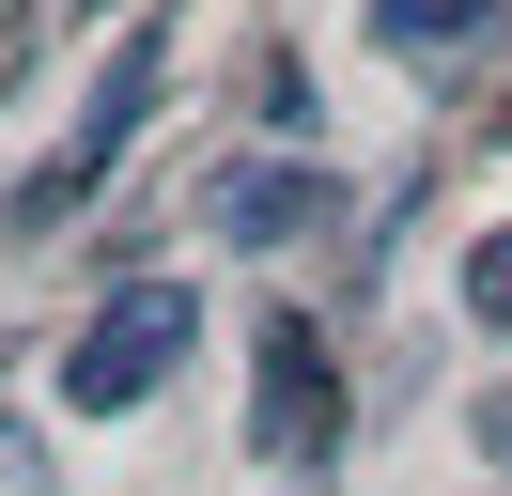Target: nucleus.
Returning <instances> with one entry per match:
<instances>
[{
  "label": "nucleus",
  "mask_w": 512,
  "mask_h": 496,
  "mask_svg": "<svg viewBox=\"0 0 512 496\" xmlns=\"http://www.w3.org/2000/svg\"><path fill=\"white\" fill-rule=\"evenodd\" d=\"M481 450H497V465H512V388H481Z\"/></svg>",
  "instance_id": "7"
},
{
  "label": "nucleus",
  "mask_w": 512,
  "mask_h": 496,
  "mask_svg": "<svg viewBox=\"0 0 512 496\" xmlns=\"http://www.w3.org/2000/svg\"><path fill=\"white\" fill-rule=\"evenodd\" d=\"M264 465H326L342 450V357L311 341V310H264V403H249Z\"/></svg>",
  "instance_id": "3"
},
{
  "label": "nucleus",
  "mask_w": 512,
  "mask_h": 496,
  "mask_svg": "<svg viewBox=\"0 0 512 496\" xmlns=\"http://www.w3.org/2000/svg\"><path fill=\"white\" fill-rule=\"evenodd\" d=\"M156 78H171V47H156V31H125V47H109V78H94V109H78V140L16 186V233H63V217L125 171V140H140V109H156Z\"/></svg>",
  "instance_id": "2"
},
{
  "label": "nucleus",
  "mask_w": 512,
  "mask_h": 496,
  "mask_svg": "<svg viewBox=\"0 0 512 496\" xmlns=\"http://www.w3.org/2000/svg\"><path fill=\"white\" fill-rule=\"evenodd\" d=\"M466 310H481V326H512V233L466 248Z\"/></svg>",
  "instance_id": "6"
},
{
  "label": "nucleus",
  "mask_w": 512,
  "mask_h": 496,
  "mask_svg": "<svg viewBox=\"0 0 512 496\" xmlns=\"http://www.w3.org/2000/svg\"><path fill=\"white\" fill-rule=\"evenodd\" d=\"M187 341H202V295H187V279H125V295L63 341V403H78V419H125Z\"/></svg>",
  "instance_id": "1"
},
{
  "label": "nucleus",
  "mask_w": 512,
  "mask_h": 496,
  "mask_svg": "<svg viewBox=\"0 0 512 496\" xmlns=\"http://www.w3.org/2000/svg\"><path fill=\"white\" fill-rule=\"evenodd\" d=\"M326 217V171H295V155H249V171L218 186V233L233 248H280V233H311Z\"/></svg>",
  "instance_id": "4"
},
{
  "label": "nucleus",
  "mask_w": 512,
  "mask_h": 496,
  "mask_svg": "<svg viewBox=\"0 0 512 496\" xmlns=\"http://www.w3.org/2000/svg\"><path fill=\"white\" fill-rule=\"evenodd\" d=\"M481 16H497V0H373V31H388V47H466Z\"/></svg>",
  "instance_id": "5"
}]
</instances>
